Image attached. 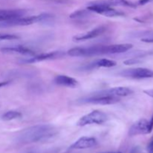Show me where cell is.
<instances>
[{
	"instance_id": "6da1fadb",
	"label": "cell",
	"mask_w": 153,
	"mask_h": 153,
	"mask_svg": "<svg viewBox=\"0 0 153 153\" xmlns=\"http://www.w3.org/2000/svg\"><path fill=\"white\" fill-rule=\"evenodd\" d=\"M133 47L131 43L95 46L90 47H76L67 51V55L72 57H91L97 55H115L128 52Z\"/></svg>"
},
{
	"instance_id": "7a4b0ae2",
	"label": "cell",
	"mask_w": 153,
	"mask_h": 153,
	"mask_svg": "<svg viewBox=\"0 0 153 153\" xmlns=\"http://www.w3.org/2000/svg\"><path fill=\"white\" fill-rule=\"evenodd\" d=\"M57 134V129L49 124H39L28 127L19 132L17 140L21 143L44 141Z\"/></svg>"
},
{
	"instance_id": "3957f363",
	"label": "cell",
	"mask_w": 153,
	"mask_h": 153,
	"mask_svg": "<svg viewBox=\"0 0 153 153\" xmlns=\"http://www.w3.org/2000/svg\"><path fill=\"white\" fill-rule=\"evenodd\" d=\"M52 15L49 13H41L39 15L31 16H21L19 18L10 19L5 22H0V27H10V26H24L30 25L37 22H43L45 21H49L52 19Z\"/></svg>"
},
{
	"instance_id": "277c9868",
	"label": "cell",
	"mask_w": 153,
	"mask_h": 153,
	"mask_svg": "<svg viewBox=\"0 0 153 153\" xmlns=\"http://www.w3.org/2000/svg\"><path fill=\"white\" fill-rule=\"evenodd\" d=\"M87 9L89 10L90 11L94 12V13H97L98 14L108 16V17H116V16H124V13H123V12L116 10V9H114L113 7H110V6L102 4V3L99 2L98 1L90 3Z\"/></svg>"
},
{
	"instance_id": "5b68a950",
	"label": "cell",
	"mask_w": 153,
	"mask_h": 153,
	"mask_svg": "<svg viewBox=\"0 0 153 153\" xmlns=\"http://www.w3.org/2000/svg\"><path fill=\"white\" fill-rule=\"evenodd\" d=\"M108 120V116L104 112L99 110H95L91 113L85 115L78 121L77 126L81 127L86 126L92 124H102Z\"/></svg>"
},
{
	"instance_id": "8992f818",
	"label": "cell",
	"mask_w": 153,
	"mask_h": 153,
	"mask_svg": "<svg viewBox=\"0 0 153 153\" xmlns=\"http://www.w3.org/2000/svg\"><path fill=\"white\" fill-rule=\"evenodd\" d=\"M120 75L123 77L132 79H153V70L143 67H136L123 70Z\"/></svg>"
},
{
	"instance_id": "52a82bcc",
	"label": "cell",
	"mask_w": 153,
	"mask_h": 153,
	"mask_svg": "<svg viewBox=\"0 0 153 153\" xmlns=\"http://www.w3.org/2000/svg\"><path fill=\"white\" fill-rule=\"evenodd\" d=\"M81 103L83 104H94V105H113L120 102L119 97H110V96H100V95H91L90 97L84 98L79 100Z\"/></svg>"
},
{
	"instance_id": "ba28073f",
	"label": "cell",
	"mask_w": 153,
	"mask_h": 153,
	"mask_svg": "<svg viewBox=\"0 0 153 153\" xmlns=\"http://www.w3.org/2000/svg\"><path fill=\"white\" fill-rule=\"evenodd\" d=\"M153 126L150 122L146 119H140L134 123L129 128L128 134L130 136H136L140 134H149L152 131Z\"/></svg>"
},
{
	"instance_id": "9c48e42d",
	"label": "cell",
	"mask_w": 153,
	"mask_h": 153,
	"mask_svg": "<svg viewBox=\"0 0 153 153\" xmlns=\"http://www.w3.org/2000/svg\"><path fill=\"white\" fill-rule=\"evenodd\" d=\"M133 94V91L128 88L126 87H117V88H112L110 89L104 90L100 92H97L94 94V95L100 96H110V97H128Z\"/></svg>"
},
{
	"instance_id": "30bf717a",
	"label": "cell",
	"mask_w": 153,
	"mask_h": 153,
	"mask_svg": "<svg viewBox=\"0 0 153 153\" xmlns=\"http://www.w3.org/2000/svg\"><path fill=\"white\" fill-rule=\"evenodd\" d=\"M106 30H107V27L105 26V25H100V26L97 27V28H94L93 30L88 31V32L83 33V34H79L74 36L73 37V40L75 42H81L96 38V37L104 34L106 31Z\"/></svg>"
},
{
	"instance_id": "8fae6325",
	"label": "cell",
	"mask_w": 153,
	"mask_h": 153,
	"mask_svg": "<svg viewBox=\"0 0 153 153\" xmlns=\"http://www.w3.org/2000/svg\"><path fill=\"white\" fill-rule=\"evenodd\" d=\"M0 50L1 52L6 54H18V55H31V56L35 55L34 51L27 46H21V45L3 47Z\"/></svg>"
},
{
	"instance_id": "7c38bea8",
	"label": "cell",
	"mask_w": 153,
	"mask_h": 153,
	"mask_svg": "<svg viewBox=\"0 0 153 153\" xmlns=\"http://www.w3.org/2000/svg\"><path fill=\"white\" fill-rule=\"evenodd\" d=\"M27 11L23 9H8V10H0V22H5L10 19L24 16Z\"/></svg>"
},
{
	"instance_id": "4fadbf2b",
	"label": "cell",
	"mask_w": 153,
	"mask_h": 153,
	"mask_svg": "<svg viewBox=\"0 0 153 153\" xmlns=\"http://www.w3.org/2000/svg\"><path fill=\"white\" fill-rule=\"evenodd\" d=\"M61 52H51L48 53H43L38 55H34V57H32L31 58L25 60L23 61V63L26 64H34V63L40 62V61H49V60L56 59L62 55Z\"/></svg>"
},
{
	"instance_id": "5bb4252c",
	"label": "cell",
	"mask_w": 153,
	"mask_h": 153,
	"mask_svg": "<svg viewBox=\"0 0 153 153\" xmlns=\"http://www.w3.org/2000/svg\"><path fill=\"white\" fill-rule=\"evenodd\" d=\"M97 141L94 137H82L76 140L74 143L70 146V149H89L97 146Z\"/></svg>"
},
{
	"instance_id": "9a60e30c",
	"label": "cell",
	"mask_w": 153,
	"mask_h": 153,
	"mask_svg": "<svg viewBox=\"0 0 153 153\" xmlns=\"http://www.w3.org/2000/svg\"><path fill=\"white\" fill-rule=\"evenodd\" d=\"M54 82L57 85H59V86L67 87V88H76L78 85L77 80L68 76H66V75L56 76L54 79Z\"/></svg>"
},
{
	"instance_id": "2e32d148",
	"label": "cell",
	"mask_w": 153,
	"mask_h": 153,
	"mask_svg": "<svg viewBox=\"0 0 153 153\" xmlns=\"http://www.w3.org/2000/svg\"><path fill=\"white\" fill-rule=\"evenodd\" d=\"M99 2L104 4L105 5L110 6H123V7H133L135 8L137 7L134 2L128 0H101V1H98Z\"/></svg>"
},
{
	"instance_id": "e0dca14e",
	"label": "cell",
	"mask_w": 153,
	"mask_h": 153,
	"mask_svg": "<svg viewBox=\"0 0 153 153\" xmlns=\"http://www.w3.org/2000/svg\"><path fill=\"white\" fill-rule=\"evenodd\" d=\"M117 65L116 61L113 60L106 59V58H102V59H98L93 62L92 64H90L91 68H99V67H106V68H110V67H115Z\"/></svg>"
},
{
	"instance_id": "ac0fdd59",
	"label": "cell",
	"mask_w": 153,
	"mask_h": 153,
	"mask_svg": "<svg viewBox=\"0 0 153 153\" xmlns=\"http://www.w3.org/2000/svg\"><path fill=\"white\" fill-rule=\"evenodd\" d=\"M91 13L92 12L90 11L88 9L87 10H85V9L77 10L70 15V18L73 19H84L89 17L91 15Z\"/></svg>"
},
{
	"instance_id": "d6986e66",
	"label": "cell",
	"mask_w": 153,
	"mask_h": 153,
	"mask_svg": "<svg viewBox=\"0 0 153 153\" xmlns=\"http://www.w3.org/2000/svg\"><path fill=\"white\" fill-rule=\"evenodd\" d=\"M21 116H22V114L20 112L16 111H8L2 115L1 119L4 121H10L21 117Z\"/></svg>"
},
{
	"instance_id": "ffe728a7",
	"label": "cell",
	"mask_w": 153,
	"mask_h": 153,
	"mask_svg": "<svg viewBox=\"0 0 153 153\" xmlns=\"http://www.w3.org/2000/svg\"><path fill=\"white\" fill-rule=\"evenodd\" d=\"M141 41L144 42V43H153V31L145 32L142 36Z\"/></svg>"
},
{
	"instance_id": "44dd1931",
	"label": "cell",
	"mask_w": 153,
	"mask_h": 153,
	"mask_svg": "<svg viewBox=\"0 0 153 153\" xmlns=\"http://www.w3.org/2000/svg\"><path fill=\"white\" fill-rule=\"evenodd\" d=\"M19 37L16 34H0V41L1 40H16L19 39Z\"/></svg>"
},
{
	"instance_id": "7402d4cb",
	"label": "cell",
	"mask_w": 153,
	"mask_h": 153,
	"mask_svg": "<svg viewBox=\"0 0 153 153\" xmlns=\"http://www.w3.org/2000/svg\"><path fill=\"white\" fill-rule=\"evenodd\" d=\"M141 58L140 57H135V58H130V59L127 60V61H124V64L126 65H131V64H138V63L141 62Z\"/></svg>"
},
{
	"instance_id": "603a6c76",
	"label": "cell",
	"mask_w": 153,
	"mask_h": 153,
	"mask_svg": "<svg viewBox=\"0 0 153 153\" xmlns=\"http://www.w3.org/2000/svg\"><path fill=\"white\" fill-rule=\"evenodd\" d=\"M147 151L149 153H153V139L152 141L149 143V144L148 145Z\"/></svg>"
},
{
	"instance_id": "cb8c5ba5",
	"label": "cell",
	"mask_w": 153,
	"mask_h": 153,
	"mask_svg": "<svg viewBox=\"0 0 153 153\" xmlns=\"http://www.w3.org/2000/svg\"><path fill=\"white\" fill-rule=\"evenodd\" d=\"M151 1H153V0H139L138 4H140V5H144L147 3L151 2Z\"/></svg>"
},
{
	"instance_id": "d4e9b609",
	"label": "cell",
	"mask_w": 153,
	"mask_h": 153,
	"mask_svg": "<svg viewBox=\"0 0 153 153\" xmlns=\"http://www.w3.org/2000/svg\"><path fill=\"white\" fill-rule=\"evenodd\" d=\"M143 93L146 94V95L149 96V97L153 98V89L152 90H146V91H143Z\"/></svg>"
},
{
	"instance_id": "484cf974",
	"label": "cell",
	"mask_w": 153,
	"mask_h": 153,
	"mask_svg": "<svg viewBox=\"0 0 153 153\" xmlns=\"http://www.w3.org/2000/svg\"><path fill=\"white\" fill-rule=\"evenodd\" d=\"M138 152H139V149L137 147L133 148V149L131 150V152H130V153H138Z\"/></svg>"
},
{
	"instance_id": "4316f807",
	"label": "cell",
	"mask_w": 153,
	"mask_h": 153,
	"mask_svg": "<svg viewBox=\"0 0 153 153\" xmlns=\"http://www.w3.org/2000/svg\"><path fill=\"white\" fill-rule=\"evenodd\" d=\"M107 153H121V152H107Z\"/></svg>"
}]
</instances>
